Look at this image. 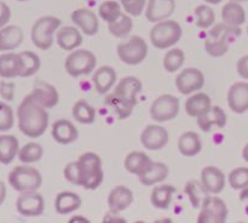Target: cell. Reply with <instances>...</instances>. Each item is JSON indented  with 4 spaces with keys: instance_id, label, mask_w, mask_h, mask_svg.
<instances>
[{
    "instance_id": "4dcf8cb0",
    "label": "cell",
    "mask_w": 248,
    "mask_h": 223,
    "mask_svg": "<svg viewBox=\"0 0 248 223\" xmlns=\"http://www.w3.org/2000/svg\"><path fill=\"white\" fill-rule=\"evenodd\" d=\"M222 19L229 26L241 27L246 22V11L241 2L232 0L227 2L222 9Z\"/></svg>"
},
{
    "instance_id": "ac0fdd59",
    "label": "cell",
    "mask_w": 248,
    "mask_h": 223,
    "mask_svg": "<svg viewBox=\"0 0 248 223\" xmlns=\"http://www.w3.org/2000/svg\"><path fill=\"white\" fill-rule=\"evenodd\" d=\"M228 106L234 113L244 114L248 111V82L237 81L228 91Z\"/></svg>"
},
{
    "instance_id": "9c48e42d",
    "label": "cell",
    "mask_w": 248,
    "mask_h": 223,
    "mask_svg": "<svg viewBox=\"0 0 248 223\" xmlns=\"http://www.w3.org/2000/svg\"><path fill=\"white\" fill-rule=\"evenodd\" d=\"M148 44L142 36L133 35L118 45L116 52L121 62L128 65L140 64L148 56Z\"/></svg>"
},
{
    "instance_id": "5bb4252c",
    "label": "cell",
    "mask_w": 248,
    "mask_h": 223,
    "mask_svg": "<svg viewBox=\"0 0 248 223\" xmlns=\"http://www.w3.org/2000/svg\"><path fill=\"white\" fill-rule=\"evenodd\" d=\"M169 131L159 124H150L140 133V143L148 150H160L169 143Z\"/></svg>"
},
{
    "instance_id": "8fae6325",
    "label": "cell",
    "mask_w": 248,
    "mask_h": 223,
    "mask_svg": "<svg viewBox=\"0 0 248 223\" xmlns=\"http://www.w3.org/2000/svg\"><path fill=\"white\" fill-rule=\"evenodd\" d=\"M228 206L223 199L215 194H208L200 206L198 222L200 223H223L227 221Z\"/></svg>"
},
{
    "instance_id": "74e56055",
    "label": "cell",
    "mask_w": 248,
    "mask_h": 223,
    "mask_svg": "<svg viewBox=\"0 0 248 223\" xmlns=\"http://www.w3.org/2000/svg\"><path fill=\"white\" fill-rule=\"evenodd\" d=\"M43 155L44 149L41 144L36 142H29L19 148L17 158L22 164H34V162H38L39 160H41Z\"/></svg>"
},
{
    "instance_id": "94428289",
    "label": "cell",
    "mask_w": 248,
    "mask_h": 223,
    "mask_svg": "<svg viewBox=\"0 0 248 223\" xmlns=\"http://www.w3.org/2000/svg\"><path fill=\"white\" fill-rule=\"evenodd\" d=\"M247 34H248V26H247Z\"/></svg>"
},
{
    "instance_id": "30bf717a",
    "label": "cell",
    "mask_w": 248,
    "mask_h": 223,
    "mask_svg": "<svg viewBox=\"0 0 248 223\" xmlns=\"http://www.w3.org/2000/svg\"><path fill=\"white\" fill-rule=\"evenodd\" d=\"M181 109V101L173 95L165 94L154 99L149 109L150 116L156 123H166L177 118Z\"/></svg>"
},
{
    "instance_id": "f546056e",
    "label": "cell",
    "mask_w": 248,
    "mask_h": 223,
    "mask_svg": "<svg viewBox=\"0 0 248 223\" xmlns=\"http://www.w3.org/2000/svg\"><path fill=\"white\" fill-rule=\"evenodd\" d=\"M212 107V99L205 92H196L186 102V112L191 118H199Z\"/></svg>"
},
{
    "instance_id": "1f68e13d",
    "label": "cell",
    "mask_w": 248,
    "mask_h": 223,
    "mask_svg": "<svg viewBox=\"0 0 248 223\" xmlns=\"http://www.w3.org/2000/svg\"><path fill=\"white\" fill-rule=\"evenodd\" d=\"M176 188L171 184H160L153 188L150 193V203L154 207L160 210H167L173 199Z\"/></svg>"
},
{
    "instance_id": "277c9868",
    "label": "cell",
    "mask_w": 248,
    "mask_h": 223,
    "mask_svg": "<svg viewBox=\"0 0 248 223\" xmlns=\"http://www.w3.org/2000/svg\"><path fill=\"white\" fill-rule=\"evenodd\" d=\"M80 170V181L82 188L94 191L98 188L104 179V171L102 159L97 153L86 152L78 159Z\"/></svg>"
},
{
    "instance_id": "6da1fadb",
    "label": "cell",
    "mask_w": 248,
    "mask_h": 223,
    "mask_svg": "<svg viewBox=\"0 0 248 223\" xmlns=\"http://www.w3.org/2000/svg\"><path fill=\"white\" fill-rule=\"evenodd\" d=\"M18 128L29 138L41 137L48 126V113L45 107L35 101L31 95H27L17 108Z\"/></svg>"
},
{
    "instance_id": "f6af8a7d",
    "label": "cell",
    "mask_w": 248,
    "mask_h": 223,
    "mask_svg": "<svg viewBox=\"0 0 248 223\" xmlns=\"http://www.w3.org/2000/svg\"><path fill=\"white\" fill-rule=\"evenodd\" d=\"M63 175H64V178L68 182H70L74 186H81V181H80V170H79V164L77 161L68 162L65 165L64 170H63Z\"/></svg>"
},
{
    "instance_id": "3957f363",
    "label": "cell",
    "mask_w": 248,
    "mask_h": 223,
    "mask_svg": "<svg viewBox=\"0 0 248 223\" xmlns=\"http://www.w3.org/2000/svg\"><path fill=\"white\" fill-rule=\"evenodd\" d=\"M241 35L240 27H232L227 23H218L208 31L205 38L206 52L212 57H222L229 50L230 44Z\"/></svg>"
},
{
    "instance_id": "6f0895ef",
    "label": "cell",
    "mask_w": 248,
    "mask_h": 223,
    "mask_svg": "<svg viewBox=\"0 0 248 223\" xmlns=\"http://www.w3.org/2000/svg\"><path fill=\"white\" fill-rule=\"evenodd\" d=\"M232 1H237V2H245V1H248V0H232Z\"/></svg>"
},
{
    "instance_id": "cb8c5ba5",
    "label": "cell",
    "mask_w": 248,
    "mask_h": 223,
    "mask_svg": "<svg viewBox=\"0 0 248 223\" xmlns=\"http://www.w3.org/2000/svg\"><path fill=\"white\" fill-rule=\"evenodd\" d=\"M116 70L110 65H102L94 70L92 75V84L96 91L101 95H106L110 91L116 82Z\"/></svg>"
},
{
    "instance_id": "603a6c76",
    "label": "cell",
    "mask_w": 248,
    "mask_h": 223,
    "mask_svg": "<svg viewBox=\"0 0 248 223\" xmlns=\"http://www.w3.org/2000/svg\"><path fill=\"white\" fill-rule=\"evenodd\" d=\"M82 40H84V38H82L81 32L79 31L78 27H60V29L56 32L57 45L64 51L77 50L82 44Z\"/></svg>"
},
{
    "instance_id": "60d3db41",
    "label": "cell",
    "mask_w": 248,
    "mask_h": 223,
    "mask_svg": "<svg viewBox=\"0 0 248 223\" xmlns=\"http://www.w3.org/2000/svg\"><path fill=\"white\" fill-rule=\"evenodd\" d=\"M123 14V6L115 0H107L98 6V16L107 23L116 21Z\"/></svg>"
},
{
    "instance_id": "bcb514c9",
    "label": "cell",
    "mask_w": 248,
    "mask_h": 223,
    "mask_svg": "<svg viewBox=\"0 0 248 223\" xmlns=\"http://www.w3.org/2000/svg\"><path fill=\"white\" fill-rule=\"evenodd\" d=\"M145 5H147V0H128V1L123 2L121 6L125 10L126 14H128L130 16L138 17L144 11Z\"/></svg>"
},
{
    "instance_id": "d590c367",
    "label": "cell",
    "mask_w": 248,
    "mask_h": 223,
    "mask_svg": "<svg viewBox=\"0 0 248 223\" xmlns=\"http://www.w3.org/2000/svg\"><path fill=\"white\" fill-rule=\"evenodd\" d=\"M22 62V72L19 77L28 78L39 72L41 67L40 57L33 51H22L18 52Z\"/></svg>"
},
{
    "instance_id": "91938a15",
    "label": "cell",
    "mask_w": 248,
    "mask_h": 223,
    "mask_svg": "<svg viewBox=\"0 0 248 223\" xmlns=\"http://www.w3.org/2000/svg\"><path fill=\"white\" fill-rule=\"evenodd\" d=\"M17 1H21V2H24V1H28V0H17Z\"/></svg>"
},
{
    "instance_id": "2e32d148",
    "label": "cell",
    "mask_w": 248,
    "mask_h": 223,
    "mask_svg": "<svg viewBox=\"0 0 248 223\" xmlns=\"http://www.w3.org/2000/svg\"><path fill=\"white\" fill-rule=\"evenodd\" d=\"M31 95L38 103L45 107L46 109L53 108L60 102V94H58L57 89L52 84L44 81V80L38 79L34 81L33 91L31 92Z\"/></svg>"
},
{
    "instance_id": "816d5d0a",
    "label": "cell",
    "mask_w": 248,
    "mask_h": 223,
    "mask_svg": "<svg viewBox=\"0 0 248 223\" xmlns=\"http://www.w3.org/2000/svg\"><path fill=\"white\" fill-rule=\"evenodd\" d=\"M5 199H6V184L0 181V206L4 204Z\"/></svg>"
},
{
    "instance_id": "e0dca14e",
    "label": "cell",
    "mask_w": 248,
    "mask_h": 223,
    "mask_svg": "<svg viewBox=\"0 0 248 223\" xmlns=\"http://www.w3.org/2000/svg\"><path fill=\"white\" fill-rule=\"evenodd\" d=\"M198 125L203 132H211L213 130H222L228 123V116L224 109L219 106H212L205 114L199 116Z\"/></svg>"
},
{
    "instance_id": "83f0119b",
    "label": "cell",
    "mask_w": 248,
    "mask_h": 223,
    "mask_svg": "<svg viewBox=\"0 0 248 223\" xmlns=\"http://www.w3.org/2000/svg\"><path fill=\"white\" fill-rule=\"evenodd\" d=\"M178 150L183 157H196L202 150V141L195 131H186L178 138Z\"/></svg>"
},
{
    "instance_id": "9a60e30c",
    "label": "cell",
    "mask_w": 248,
    "mask_h": 223,
    "mask_svg": "<svg viewBox=\"0 0 248 223\" xmlns=\"http://www.w3.org/2000/svg\"><path fill=\"white\" fill-rule=\"evenodd\" d=\"M72 21L82 34L87 36H93L98 33L99 19L96 12L87 7L77 9L72 12Z\"/></svg>"
},
{
    "instance_id": "d4e9b609",
    "label": "cell",
    "mask_w": 248,
    "mask_h": 223,
    "mask_svg": "<svg viewBox=\"0 0 248 223\" xmlns=\"http://www.w3.org/2000/svg\"><path fill=\"white\" fill-rule=\"evenodd\" d=\"M23 29L18 26H5L0 29V52L16 50L23 43Z\"/></svg>"
},
{
    "instance_id": "f5cc1de1",
    "label": "cell",
    "mask_w": 248,
    "mask_h": 223,
    "mask_svg": "<svg viewBox=\"0 0 248 223\" xmlns=\"http://www.w3.org/2000/svg\"><path fill=\"white\" fill-rule=\"evenodd\" d=\"M69 222H89L86 217H82V216H73L69 220Z\"/></svg>"
},
{
    "instance_id": "8992f818",
    "label": "cell",
    "mask_w": 248,
    "mask_h": 223,
    "mask_svg": "<svg viewBox=\"0 0 248 223\" xmlns=\"http://www.w3.org/2000/svg\"><path fill=\"white\" fill-rule=\"evenodd\" d=\"M62 21L55 16H43L34 22L31 31V39L39 50L46 51L52 46L53 36L60 29Z\"/></svg>"
},
{
    "instance_id": "d6986e66",
    "label": "cell",
    "mask_w": 248,
    "mask_h": 223,
    "mask_svg": "<svg viewBox=\"0 0 248 223\" xmlns=\"http://www.w3.org/2000/svg\"><path fill=\"white\" fill-rule=\"evenodd\" d=\"M176 10V0H149L145 9V17L152 23L169 19Z\"/></svg>"
},
{
    "instance_id": "9f6ffc18",
    "label": "cell",
    "mask_w": 248,
    "mask_h": 223,
    "mask_svg": "<svg viewBox=\"0 0 248 223\" xmlns=\"http://www.w3.org/2000/svg\"><path fill=\"white\" fill-rule=\"evenodd\" d=\"M206 2H207V4H212V5H218V4H220V2L223 1V0H205Z\"/></svg>"
},
{
    "instance_id": "7dc6e473",
    "label": "cell",
    "mask_w": 248,
    "mask_h": 223,
    "mask_svg": "<svg viewBox=\"0 0 248 223\" xmlns=\"http://www.w3.org/2000/svg\"><path fill=\"white\" fill-rule=\"evenodd\" d=\"M15 87H16L15 82L1 80V81H0V97H1L4 101H14Z\"/></svg>"
},
{
    "instance_id": "db71d44e",
    "label": "cell",
    "mask_w": 248,
    "mask_h": 223,
    "mask_svg": "<svg viewBox=\"0 0 248 223\" xmlns=\"http://www.w3.org/2000/svg\"><path fill=\"white\" fill-rule=\"evenodd\" d=\"M240 200L248 201V187H246V188H244L241 191V194H240Z\"/></svg>"
},
{
    "instance_id": "11a10c76",
    "label": "cell",
    "mask_w": 248,
    "mask_h": 223,
    "mask_svg": "<svg viewBox=\"0 0 248 223\" xmlns=\"http://www.w3.org/2000/svg\"><path fill=\"white\" fill-rule=\"evenodd\" d=\"M242 158L246 162H248V143L244 147V150H242Z\"/></svg>"
},
{
    "instance_id": "b9f144b4",
    "label": "cell",
    "mask_w": 248,
    "mask_h": 223,
    "mask_svg": "<svg viewBox=\"0 0 248 223\" xmlns=\"http://www.w3.org/2000/svg\"><path fill=\"white\" fill-rule=\"evenodd\" d=\"M195 24L201 29H210L216 22L215 10L208 5H199L194 11Z\"/></svg>"
},
{
    "instance_id": "ee69618b",
    "label": "cell",
    "mask_w": 248,
    "mask_h": 223,
    "mask_svg": "<svg viewBox=\"0 0 248 223\" xmlns=\"http://www.w3.org/2000/svg\"><path fill=\"white\" fill-rule=\"evenodd\" d=\"M15 116L11 106L0 101V132H6L14 127Z\"/></svg>"
},
{
    "instance_id": "f907efd6",
    "label": "cell",
    "mask_w": 248,
    "mask_h": 223,
    "mask_svg": "<svg viewBox=\"0 0 248 223\" xmlns=\"http://www.w3.org/2000/svg\"><path fill=\"white\" fill-rule=\"evenodd\" d=\"M103 222H108V223H113V222H126V218L121 217L120 212H114V211L109 210V212H107L103 217Z\"/></svg>"
},
{
    "instance_id": "e575fe53",
    "label": "cell",
    "mask_w": 248,
    "mask_h": 223,
    "mask_svg": "<svg viewBox=\"0 0 248 223\" xmlns=\"http://www.w3.org/2000/svg\"><path fill=\"white\" fill-rule=\"evenodd\" d=\"M72 115L78 123L90 125L96 121V109L85 99H79L73 106Z\"/></svg>"
},
{
    "instance_id": "c3c4849f",
    "label": "cell",
    "mask_w": 248,
    "mask_h": 223,
    "mask_svg": "<svg viewBox=\"0 0 248 223\" xmlns=\"http://www.w3.org/2000/svg\"><path fill=\"white\" fill-rule=\"evenodd\" d=\"M10 19H11V9L6 2L0 0V29L7 26Z\"/></svg>"
},
{
    "instance_id": "484cf974",
    "label": "cell",
    "mask_w": 248,
    "mask_h": 223,
    "mask_svg": "<svg viewBox=\"0 0 248 223\" xmlns=\"http://www.w3.org/2000/svg\"><path fill=\"white\" fill-rule=\"evenodd\" d=\"M170 169L166 164L161 161H153L143 174L138 176L140 182L145 187H152L159 184L167 178Z\"/></svg>"
},
{
    "instance_id": "4fadbf2b",
    "label": "cell",
    "mask_w": 248,
    "mask_h": 223,
    "mask_svg": "<svg viewBox=\"0 0 248 223\" xmlns=\"http://www.w3.org/2000/svg\"><path fill=\"white\" fill-rule=\"evenodd\" d=\"M203 85H205V75L198 68H186L176 78L177 90L186 96L200 91Z\"/></svg>"
},
{
    "instance_id": "f1b7e54d",
    "label": "cell",
    "mask_w": 248,
    "mask_h": 223,
    "mask_svg": "<svg viewBox=\"0 0 248 223\" xmlns=\"http://www.w3.org/2000/svg\"><path fill=\"white\" fill-rule=\"evenodd\" d=\"M81 206V198L74 191H61L55 199V210L58 215H69L79 210Z\"/></svg>"
},
{
    "instance_id": "5b68a950",
    "label": "cell",
    "mask_w": 248,
    "mask_h": 223,
    "mask_svg": "<svg viewBox=\"0 0 248 223\" xmlns=\"http://www.w3.org/2000/svg\"><path fill=\"white\" fill-rule=\"evenodd\" d=\"M183 35V29L181 24L173 19H164L154 24L150 29V43L159 50L171 48L178 43Z\"/></svg>"
},
{
    "instance_id": "7bdbcfd3",
    "label": "cell",
    "mask_w": 248,
    "mask_h": 223,
    "mask_svg": "<svg viewBox=\"0 0 248 223\" xmlns=\"http://www.w3.org/2000/svg\"><path fill=\"white\" fill-rule=\"evenodd\" d=\"M228 182L230 187L235 191H242L248 187V167H236L232 170L228 176Z\"/></svg>"
},
{
    "instance_id": "4316f807",
    "label": "cell",
    "mask_w": 248,
    "mask_h": 223,
    "mask_svg": "<svg viewBox=\"0 0 248 223\" xmlns=\"http://www.w3.org/2000/svg\"><path fill=\"white\" fill-rule=\"evenodd\" d=\"M22 72V62L18 53L12 51L0 55V78L14 79L19 77Z\"/></svg>"
},
{
    "instance_id": "7c38bea8",
    "label": "cell",
    "mask_w": 248,
    "mask_h": 223,
    "mask_svg": "<svg viewBox=\"0 0 248 223\" xmlns=\"http://www.w3.org/2000/svg\"><path fill=\"white\" fill-rule=\"evenodd\" d=\"M16 210L24 217H39L45 210L44 196L38 191H22L16 200Z\"/></svg>"
},
{
    "instance_id": "7a4b0ae2",
    "label": "cell",
    "mask_w": 248,
    "mask_h": 223,
    "mask_svg": "<svg viewBox=\"0 0 248 223\" xmlns=\"http://www.w3.org/2000/svg\"><path fill=\"white\" fill-rule=\"evenodd\" d=\"M142 90L143 84L138 78L125 77L118 82L113 94L107 97L106 103L114 108L119 119L124 120L132 114Z\"/></svg>"
},
{
    "instance_id": "8d00e7d4",
    "label": "cell",
    "mask_w": 248,
    "mask_h": 223,
    "mask_svg": "<svg viewBox=\"0 0 248 223\" xmlns=\"http://www.w3.org/2000/svg\"><path fill=\"white\" fill-rule=\"evenodd\" d=\"M133 28V21L131 18V16L128 14H121V16L119 17L116 21L111 22L108 24V29L110 32V34L115 38L119 39H125L130 35L131 31Z\"/></svg>"
},
{
    "instance_id": "681fc988",
    "label": "cell",
    "mask_w": 248,
    "mask_h": 223,
    "mask_svg": "<svg viewBox=\"0 0 248 223\" xmlns=\"http://www.w3.org/2000/svg\"><path fill=\"white\" fill-rule=\"evenodd\" d=\"M237 74L242 78V79L248 80V55L242 56L236 64Z\"/></svg>"
},
{
    "instance_id": "680465c9",
    "label": "cell",
    "mask_w": 248,
    "mask_h": 223,
    "mask_svg": "<svg viewBox=\"0 0 248 223\" xmlns=\"http://www.w3.org/2000/svg\"><path fill=\"white\" fill-rule=\"evenodd\" d=\"M118 1H120L121 4H123V2H126V1H128V0H118Z\"/></svg>"
},
{
    "instance_id": "d6a6232c",
    "label": "cell",
    "mask_w": 248,
    "mask_h": 223,
    "mask_svg": "<svg viewBox=\"0 0 248 223\" xmlns=\"http://www.w3.org/2000/svg\"><path fill=\"white\" fill-rule=\"evenodd\" d=\"M19 148L21 147L16 136L6 133L0 135V164H11L18 155Z\"/></svg>"
},
{
    "instance_id": "ba28073f",
    "label": "cell",
    "mask_w": 248,
    "mask_h": 223,
    "mask_svg": "<svg viewBox=\"0 0 248 223\" xmlns=\"http://www.w3.org/2000/svg\"><path fill=\"white\" fill-rule=\"evenodd\" d=\"M97 57L92 51L77 48L69 53L64 61V69L70 77L79 78L89 75L96 69Z\"/></svg>"
},
{
    "instance_id": "f35d334b",
    "label": "cell",
    "mask_w": 248,
    "mask_h": 223,
    "mask_svg": "<svg viewBox=\"0 0 248 223\" xmlns=\"http://www.w3.org/2000/svg\"><path fill=\"white\" fill-rule=\"evenodd\" d=\"M186 62V53L179 48H171L164 56L162 65L164 69L169 73H174L181 69Z\"/></svg>"
},
{
    "instance_id": "44dd1931",
    "label": "cell",
    "mask_w": 248,
    "mask_h": 223,
    "mask_svg": "<svg viewBox=\"0 0 248 223\" xmlns=\"http://www.w3.org/2000/svg\"><path fill=\"white\" fill-rule=\"evenodd\" d=\"M133 200H135L133 191L128 187L120 184L111 189L109 193L108 207L114 212H123L132 205Z\"/></svg>"
},
{
    "instance_id": "7402d4cb",
    "label": "cell",
    "mask_w": 248,
    "mask_h": 223,
    "mask_svg": "<svg viewBox=\"0 0 248 223\" xmlns=\"http://www.w3.org/2000/svg\"><path fill=\"white\" fill-rule=\"evenodd\" d=\"M52 137L57 143L63 145L72 144L79 138V130L77 126L67 119L56 120L52 125Z\"/></svg>"
},
{
    "instance_id": "ab89813d",
    "label": "cell",
    "mask_w": 248,
    "mask_h": 223,
    "mask_svg": "<svg viewBox=\"0 0 248 223\" xmlns=\"http://www.w3.org/2000/svg\"><path fill=\"white\" fill-rule=\"evenodd\" d=\"M184 191L188 195L189 201H190L191 206L194 208H200L203 199L208 195V193L205 191L201 182L198 181V179H190V181L186 182Z\"/></svg>"
},
{
    "instance_id": "ffe728a7",
    "label": "cell",
    "mask_w": 248,
    "mask_h": 223,
    "mask_svg": "<svg viewBox=\"0 0 248 223\" xmlns=\"http://www.w3.org/2000/svg\"><path fill=\"white\" fill-rule=\"evenodd\" d=\"M200 182L208 194L217 195L225 187V175L217 166H206L201 171Z\"/></svg>"
},
{
    "instance_id": "52a82bcc",
    "label": "cell",
    "mask_w": 248,
    "mask_h": 223,
    "mask_svg": "<svg viewBox=\"0 0 248 223\" xmlns=\"http://www.w3.org/2000/svg\"><path fill=\"white\" fill-rule=\"evenodd\" d=\"M7 181L15 191L22 193L28 191H38L43 184V176L38 169L29 166V164H23L14 167L10 171Z\"/></svg>"
},
{
    "instance_id": "836d02e7",
    "label": "cell",
    "mask_w": 248,
    "mask_h": 223,
    "mask_svg": "<svg viewBox=\"0 0 248 223\" xmlns=\"http://www.w3.org/2000/svg\"><path fill=\"white\" fill-rule=\"evenodd\" d=\"M152 162L153 160L150 159L149 155L145 154L144 152L135 150V152L128 153L127 157L125 158L124 166H125V169L127 170L130 174L140 176V174H143V172L149 167V165L152 164Z\"/></svg>"
}]
</instances>
